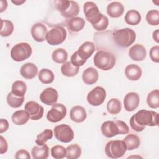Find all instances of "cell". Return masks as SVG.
Here are the masks:
<instances>
[{
	"label": "cell",
	"mask_w": 159,
	"mask_h": 159,
	"mask_svg": "<svg viewBox=\"0 0 159 159\" xmlns=\"http://www.w3.org/2000/svg\"><path fill=\"white\" fill-rule=\"evenodd\" d=\"M158 124V114L153 111L142 109L132 116L130 119L131 128L136 132L143 131L147 125L157 126Z\"/></svg>",
	"instance_id": "cell-1"
},
{
	"label": "cell",
	"mask_w": 159,
	"mask_h": 159,
	"mask_svg": "<svg viewBox=\"0 0 159 159\" xmlns=\"http://www.w3.org/2000/svg\"><path fill=\"white\" fill-rule=\"evenodd\" d=\"M112 37L117 46L127 48L135 42L136 34L132 29L124 28L115 30L112 34Z\"/></svg>",
	"instance_id": "cell-2"
},
{
	"label": "cell",
	"mask_w": 159,
	"mask_h": 159,
	"mask_svg": "<svg viewBox=\"0 0 159 159\" xmlns=\"http://www.w3.org/2000/svg\"><path fill=\"white\" fill-rule=\"evenodd\" d=\"M94 65L99 69L108 71L112 69L116 64L114 55L109 52L99 50L94 57Z\"/></svg>",
	"instance_id": "cell-3"
},
{
	"label": "cell",
	"mask_w": 159,
	"mask_h": 159,
	"mask_svg": "<svg viewBox=\"0 0 159 159\" xmlns=\"http://www.w3.org/2000/svg\"><path fill=\"white\" fill-rule=\"evenodd\" d=\"M127 150V147L121 140H111L108 142L105 147V153L111 158H118L122 157Z\"/></svg>",
	"instance_id": "cell-4"
},
{
	"label": "cell",
	"mask_w": 159,
	"mask_h": 159,
	"mask_svg": "<svg viewBox=\"0 0 159 159\" xmlns=\"http://www.w3.org/2000/svg\"><path fill=\"white\" fill-rule=\"evenodd\" d=\"M32 53L31 46L26 42H20L12 47L11 57L16 61H22L29 58Z\"/></svg>",
	"instance_id": "cell-5"
},
{
	"label": "cell",
	"mask_w": 159,
	"mask_h": 159,
	"mask_svg": "<svg viewBox=\"0 0 159 159\" xmlns=\"http://www.w3.org/2000/svg\"><path fill=\"white\" fill-rule=\"evenodd\" d=\"M67 33L61 26H56L51 29L47 34L46 40L50 45H58L63 43L66 38Z\"/></svg>",
	"instance_id": "cell-6"
},
{
	"label": "cell",
	"mask_w": 159,
	"mask_h": 159,
	"mask_svg": "<svg viewBox=\"0 0 159 159\" xmlns=\"http://www.w3.org/2000/svg\"><path fill=\"white\" fill-rule=\"evenodd\" d=\"M83 12L86 19L92 25L96 24L103 15L99 12L97 5L91 1H88L84 4Z\"/></svg>",
	"instance_id": "cell-7"
},
{
	"label": "cell",
	"mask_w": 159,
	"mask_h": 159,
	"mask_svg": "<svg viewBox=\"0 0 159 159\" xmlns=\"http://www.w3.org/2000/svg\"><path fill=\"white\" fill-rule=\"evenodd\" d=\"M55 138L63 143H69L74 138V132L71 127L67 124H60L54 128Z\"/></svg>",
	"instance_id": "cell-8"
},
{
	"label": "cell",
	"mask_w": 159,
	"mask_h": 159,
	"mask_svg": "<svg viewBox=\"0 0 159 159\" xmlns=\"http://www.w3.org/2000/svg\"><path fill=\"white\" fill-rule=\"evenodd\" d=\"M106 97V92L105 89L101 86H96L88 93L87 101L91 106H98L104 102Z\"/></svg>",
	"instance_id": "cell-9"
},
{
	"label": "cell",
	"mask_w": 159,
	"mask_h": 159,
	"mask_svg": "<svg viewBox=\"0 0 159 159\" xmlns=\"http://www.w3.org/2000/svg\"><path fill=\"white\" fill-rule=\"evenodd\" d=\"M66 107L60 103L55 104L53 105L50 111L47 112V119L53 123L61 121L66 115Z\"/></svg>",
	"instance_id": "cell-10"
},
{
	"label": "cell",
	"mask_w": 159,
	"mask_h": 159,
	"mask_svg": "<svg viewBox=\"0 0 159 159\" xmlns=\"http://www.w3.org/2000/svg\"><path fill=\"white\" fill-rule=\"evenodd\" d=\"M24 109L28 112L30 119L33 120H37L41 119L44 112L43 107L33 101L27 102L24 106Z\"/></svg>",
	"instance_id": "cell-11"
},
{
	"label": "cell",
	"mask_w": 159,
	"mask_h": 159,
	"mask_svg": "<svg viewBox=\"0 0 159 159\" xmlns=\"http://www.w3.org/2000/svg\"><path fill=\"white\" fill-rule=\"evenodd\" d=\"M58 93L57 91L51 87L45 89L40 95V99L47 106H53L57 102Z\"/></svg>",
	"instance_id": "cell-12"
},
{
	"label": "cell",
	"mask_w": 159,
	"mask_h": 159,
	"mask_svg": "<svg viewBox=\"0 0 159 159\" xmlns=\"http://www.w3.org/2000/svg\"><path fill=\"white\" fill-rule=\"evenodd\" d=\"M140 102L139 95L135 92L127 93L124 99V109L127 112H132L136 109Z\"/></svg>",
	"instance_id": "cell-13"
},
{
	"label": "cell",
	"mask_w": 159,
	"mask_h": 159,
	"mask_svg": "<svg viewBox=\"0 0 159 159\" xmlns=\"http://www.w3.org/2000/svg\"><path fill=\"white\" fill-rule=\"evenodd\" d=\"M47 28L42 23H36L31 28V35L34 40L38 42H43L46 40Z\"/></svg>",
	"instance_id": "cell-14"
},
{
	"label": "cell",
	"mask_w": 159,
	"mask_h": 159,
	"mask_svg": "<svg viewBox=\"0 0 159 159\" xmlns=\"http://www.w3.org/2000/svg\"><path fill=\"white\" fill-rule=\"evenodd\" d=\"M101 130L103 135L107 138L113 137L119 134L118 126L116 122L112 120H107L103 122L101 125Z\"/></svg>",
	"instance_id": "cell-15"
},
{
	"label": "cell",
	"mask_w": 159,
	"mask_h": 159,
	"mask_svg": "<svg viewBox=\"0 0 159 159\" xmlns=\"http://www.w3.org/2000/svg\"><path fill=\"white\" fill-rule=\"evenodd\" d=\"M129 55L132 60L139 61H142L145 58L147 52L143 45L137 43L129 48Z\"/></svg>",
	"instance_id": "cell-16"
},
{
	"label": "cell",
	"mask_w": 159,
	"mask_h": 159,
	"mask_svg": "<svg viewBox=\"0 0 159 159\" xmlns=\"http://www.w3.org/2000/svg\"><path fill=\"white\" fill-rule=\"evenodd\" d=\"M96 50V47L93 42L86 41L84 42L79 47L77 52L79 56L84 60H87Z\"/></svg>",
	"instance_id": "cell-17"
},
{
	"label": "cell",
	"mask_w": 159,
	"mask_h": 159,
	"mask_svg": "<svg viewBox=\"0 0 159 159\" xmlns=\"http://www.w3.org/2000/svg\"><path fill=\"white\" fill-rule=\"evenodd\" d=\"M70 116L72 121L76 123H80L85 120L87 117V114L83 107L81 106H75L71 108Z\"/></svg>",
	"instance_id": "cell-18"
},
{
	"label": "cell",
	"mask_w": 159,
	"mask_h": 159,
	"mask_svg": "<svg viewBox=\"0 0 159 159\" xmlns=\"http://www.w3.org/2000/svg\"><path fill=\"white\" fill-rule=\"evenodd\" d=\"M20 72L23 78L30 80L37 76L38 68L37 66L32 63H26L21 66Z\"/></svg>",
	"instance_id": "cell-19"
},
{
	"label": "cell",
	"mask_w": 159,
	"mask_h": 159,
	"mask_svg": "<svg viewBox=\"0 0 159 159\" xmlns=\"http://www.w3.org/2000/svg\"><path fill=\"white\" fill-rule=\"evenodd\" d=\"M99 78L98 70L93 67L86 68L83 73L82 79L83 82L86 84H93L97 82Z\"/></svg>",
	"instance_id": "cell-20"
},
{
	"label": "cell",
	"mask_w": 159,
	"mask_h": 159,
	"mask_svg": "<svg viewBox=\"0 0 159 159\" xmlns=\"http://www.w3.org/2000/svg\"><path fill=\"white\" fill-rule=\"evenodd\" d=\"M124 11V7L122 4L118 1L112 2L107 6V13L112 18L120 17Z\"/></svg>",
	"instance_id": "cell-21"
},
{
	"label": "cell",
	"mask_w": 159,
	"mask_h": 159,
	"mask_svg": "<svg viewBox=\"0 0 159 159\" xmlns=\"http://www.w3.org/2000/svg\"><path fill=\"white\" fill-rule=\"evenodd\" d=\"M141 68L135 64L127 65L125 68V75L126 77L131 81H137L142 76Z\"/></svg>",
	"instance_id": "cell-22"
},
{
	"label": "cell",
	"mask_w": 159,
	"mask_h": 159,
	"mask_svg": "<svg viewBox=\"0 0 159 159\" xmlns=\"http://www.w3.org/2000/svg\"><path fill=\"white\" fill-rule=\"evenodd\" d=\"M84 19L80 17L70 19L66 22V27L71 32H78L81 31L84 28Z\"/></svg>",
	"instance_id": "cell-23"
},
{
	"label": "cell",
	"mask_w": 159,
	"mask_h": 159,
	"mask_svg": "<svg viewBox=\"0 0 159 159\" xmlns=\"http://www.w3.org/2000/svg\"><path fill=\"white\" fill-rule=\"evenodd\" d=\"M34 159H46L48 157L49 148L45 143L42 145L34 146L31 151Z\"/></svg>",
	"instance_id": "cell-24"
},
{
	"label": "cell",
	"mask_w": 159,
	"mask_h": 159,
	"mask_svg": "<svg viewBox=\"0 0 159 159\" xmlns=\"http://www.w3.org/2000/svg\"><path fill=\"white\" fill-rule=\"evenodd\" d=\"M29 118V115L25 110L17 111L12 115V120L17 125H22L26 124Z\"/></svg>",
	"instance_id": "cell-25"
},
{
	"label": "cell",
	"mask_w": 159,
	"mask_h": 159,
	"mask_svg": "<svg viewBox=\"0 0 159 159\" xmlns=\"http://www.w3.org/2000/svg\"><path fill=\"white\" fill-rule=\"evenodd\" d=\"M142 17L140 14L135 9L129 10L124 17L125 22L131 25H136L141 21Z\"/></svg>",
	"instance_id": "cell-26"
},
{
	"label": "cell",
	"mask_w": 159,
	"mask_h": 159,
	"mask_svg": "<svg viewBox=\"0 0 159 159\" xmlns=\"http://www.w3.org/2000/svg\"><path fill=\"white\" fill-rule=\"evenodd\" d=\"M123 140L125 142L127 147V150H128L137 149L140 145V140L139 137L133 134H128Z\"/></svg>",
	"instance_id": "cell-27"
},
{
	"label": "cell",
	"mask_w": 159,
	"mask_h": 159,
	"mask_svg": "<svg viewBox=\"0 0 159 159\" xmlns=\"http://www.w3.org/2000/svg\"><path fill=\"white\" fill-rule=\"evenodd\" d=\"M61 71L65 76L73 77L76 76L79 72V67L74 66L71 61H66L62 65Z\"/></svg>",
	"instance_id": "cell-28"
},
{
	"label": "cell",
	"mask_w": 159,
	"mask_h": 159,
	"mask_svg": "<svg viewBox=\"0 0 159 159\" xmlns=\"http://www.w3.org/2000/svg\"><path fill=\"white\" fill-rule=\"evenodd\" d=\"M38 78L39 81L43 84H49L54 80L53 73L48 68H43L39 73Z\"/></svg>",
	"instance_id": "cell-29"
},
{
	"label": "cell",
	"mask_w": 159,
	"mask_h": 159,
	"mask_svg": "<svg viewBox=\"0 0 159 159\" xmlns=\"http://www.w3.org/2000/svg\"><path fill=\"white\" fill-rule=\"evenodd\" d=\"M80 12V7L78 3L75 1H71L69 7L65 11L61 12V15L65 18H73L75 17Z\"/></svg>",
	"instance_id": "cell-30"
},
{
	"label": "cell",
	"mask_w": 159,
	"mask_h": 159,
	"mask_svg": "<svg viewBox=\"0 0 159 159\" xmlns=\"http://www.w3.org/2000/svg\"><path fill=\"white\" fill-rule=\"evenodd\" d=\"M52 58L53 61L57 63H64L68 58V53L65 49L59 48L53 52Z\"/></svg>",
	"instance_id": "cell-31"
},
{
	"label": "cell",
	"mask_w": 159,
	"mask_h": 159,
	"mask_svg": "<svg viewBox=\"0 0 159 159\" xmlns=\"http://www.w3.org/2000/svg\"><path fill=\"white\" fill-rule=\"evenodd\" d=\"M148 106L152 109H157L159 107V91L154 89L150 91L147 98Z\"/></svg>",
	"instance_id": "cell-32"
},
{
	"label": "cell",
	"mask_w": 159,
	"mask_h": 159,
	"mask_svg": "<svg viewBox=\"0 0 159 159\" xmlns=\"http://www.w3.org/2000/svg\"><path fill=\"white\" fill-rule=\"evenodd\" d=\"M24 96H18L14 94L12 92L9 93L7 96V102L9 106L13 108L20 107L24 102Z\"/></svg>",
	"instance_id": "cell-33"
},
{
	"label": "cell",
	"mask_w": 159,
	"mask_h": 159,
	"mask_svg": "<svg viewBox=\"0 0 159 159\" xmlns=\"http://www.w3.org/2000/svg\"><path fill=\"white\" fill-rule=\"evenodd\" d=\"M122 109L120 101L116 98L111 99L107 104V112L112 115L119 114Z\"/></svg>",
	"instance_id": "cell-34"
},
{
	"label": "cell",
	"mask_w": 159,
	"mask_h": 159,
	"mask_svg": "<svg viewBox=\"0 0 159 159\" xmlns=\"http://www.w3.org/2000/svg\"><path fill=\"white\" fill-rule=\"evenodd\" d=\"M66 157L68 159H77L81 155V147L78 144L70 145L66 147Z\"/></svg>",
	"instance_id": "cell-35"
},
{
	"label": "cell",
	"mask_w": 159,
	"mask_h": 159,
	"mask_svg": "<svg viewBox=\"0 0 159 159\" xmlns=\"http://www.w3.org/2000/svg\"><path fill=\"white\" fill-rule=\"evenodd\" d=\"M27 91V86L25 83L20 80L16 81L12 85L11 92L18 96H24Z\"/></svg>",
	"instance_id": "cell-36"
},
{
	"label": "cell",
	"mask_w": 159,
	"mask_h": 159,
	"mask_svg": "<svg viewBox=\"0 0 159 159\" xmlns=\"http://www.w3.org/2000/svg\"><path fill=\"white\" fill-rule=\"evenodd\" d=\"M1 26L0 34L2 37H8L11 35L14 31L13 23L9 20L1 19Z\"/></svg>",
	"instance_id": "cell-37"
},
{
	"label": "cell",
	"mask_w": 159,
	"mask_h": 159,
	"mask_svg": "<svg viewBox=\"0 0 159 159\" xmlns=\"http://www.w3.org/2000/svg\"><path fill=\"white\" fill-rule=\"evenodd\" d=\"M53 134L52 130L50 129H45L42 132L37 135V139L35 140V143L38 145H42L47 141L52 139L53 137Z\"/></svg>",
	"instance_id": "cell-38"
},
{
	"label": "cell",
	"mask_w": 159,
	"mask_h": 159,
	"mask_svg": "<svg viewBox=\"0 0 159 159\" xmlns=\"http://www.w3.org/2000/svg\"><path fill=\"white\" fill-rule=\"evenodd\" d=\"M51 155L55 159H62L66 157V150L63 146L57 145L51 148Z\"/></svg>",
	"instance_id": "cell-39"
},
{
	"label": "cell",
	"mask_w": 159,
	"mask_h": 159,
	"mask_svg": "<svg viewBox=\"0 0 159 159\" xmlns=\"http://www.w3.org/2000/svg\"><path fill=\"white\" fill-rule=\"evenodd\" d=\"M146 20L151 25L159 24V12L158 10H150L146 14Z\"/></svg>",
	"instance_id": "cell-40"
},
{
	"label": "cell",
	"mask_w": 159,
	"mask_h": 159,
	"mask_svg": "<svg viewBox=\"0 0 159 159\" xmlns=\"http://www.w3.org/2000/svg\"><path fill=\"white\" fill-rule=\"evenodd\" d=\"M109 25V20L107 17L103 14L102 17L93 25V28L96 29L97 31L101 32L106 30Z\"/></svg>",
	"instance_id": "cell-41"
},
{
	"label": "cell",
	"mask_w": 159,
	"mask_h": 159,
	"mask_svg": "<svg viewBox=\"0 0 159 159\" xmlns=\"http://www.w3.org/2000/svg\"><path fill=\"white\" fill-rule=\"evenodd\" d=\"M70 2H71V1H67V0H58V1H54L56 8L58 9V11L60 13L66 11L69 7L70 5Z\"/></svg>",
	"instance_id": "cell-42"
},
{
	"label": "cell",
	"mask_w": 159,
	"mask_h": 159,
	"mask_svg": "<svg viewBox=\"0 0 159 159\" xmlns=\"http://www.w3.org/2000/svg\"><path fill=\"white\" fill-rule=\"evenodd\" d=\"M71 62L74 66L80 67V66H83L86 62V60H84L83 58H81L79 56V55L76 51L72 54V55L71 57Z\"/></svg>",
	"instance_id": "cell-43"
},
{
	"label": "cell",
	"mask_w": 159,
	"mask_h": 159,
	"mask_svg": "<svg viewBox=\"0 0 159 159\" xmlns=\"http://www.w3.org/2000/svg\"><path fill=\"white\" fill-rule=\"evenodd\" d=\"M149 55L152 61L158 63L159 61V46L155 45L152 47L149 52Z\"/></svg>",
	"instance_id": "cell-44"
},
{
	"label": "cell",
	"mask_w": 159,
	"mask_h": 159,
	"mask_svg": "<svg viewBox=\"0 0 159 159\" xmlns=\"http://www.w3.org/2000/svg\"><path fill=\"white\" fill-rule=\"evenodd\" d=\"M114 121L116 122V123L117 124V125L118 126L120 135L127 134L129 132V128L125 122H124L122 120H116Z\"/></svg>",
	"instance_id": "cell-45"
},
{
	"label": "cell",
	"mask_w": 159,
	"mask_h": 159,
	"mask_svg": "<svg viewBox=\"0 0 159 159\" xmlns=\"http://www.w3.org/2000/svg\"><path fill=\"white\" fill-rule=\"evenodd\" d=\"M15 158L19 159V158H23V159H30V156L29 155V153L24 149H21L16 152L15 154Z\"/></svg>",
	"instance_id": "cell-46"
},
{
	"label": "cell",
	"mask_w": 159,
	"mask_h": 159,
	"mask_svg": "<svg viewBox=\"0 0 159 159\" xmlns=\"http://www.w3.org/2000/svg\"><path fill=\"white\" fill-rule=\"evenodd\" d=\"M8 144L5 138L1 135L0 136V153L4 154L7 151Z\"/></svg>",
	"instance_id": "cell-47"
},
{
	"label": "cell",
	"mask_w": 159,
	"mask_h": 159,
	"mask_svg": "<svg viewBox=\"0 0 159 159\" xmlns=\"http://www.w3.org/2000/svg\"><path fill=\"white\" fill-rule=\"evenodd\" d=\"M9 122L6 119H1L0 120V133L2 134L7 130L9 128Z\"/></svg>",
	"instance_id": "cell-48"
},
{
	"label": "cell",
	"mask_w": 159,
	"mask_h": 159,
	"mask_svg": "<svg viewBox=\"0 0 159 159\" xmlns=\"http://www.w3.org/2000/svg\"><path fill=\"white\" fill-rule=\"evenodd\" d=\"M158 35H159V30L156 29L153 32V39L154 40L157 42H159V38H158Z\"/></svg>",
	"instance_id": "cell-49"
},
{
	"label": "cell",
	"mask_w": 159,
	"mask_h": 159,
	"mask_svg": "<svg viewBox=\"0 0 159 159\" xmlns=\"http://www.w3.org/2000/svg\"><path fill=\"white\" fill-rule=\"evenodd\" d=\"M13 4H14L16 6H19L22 4L23 3H24L25 2V0H16V1H11Z\"/></svg>",
	"instance_id": "cell-50"
},
{
	"label": "cell",
	"mask_w": 159,
	"mask_h": 159,
	"mask_svg": "<svg viewBox=\"0 0 159 159\" xmlns=\"http://www.w3.org/2000/svg\"><path fill=\"white\" fill-rule=\"evenodd\" d=\"M6 4H7V1H6V2H5V4H4L6 5ZM4 4H2V1H1V6H0V8H1V11H0V12H4V11L7 9V6H4Z\"/></svg>",
	"instance_id": "cell-51"
}]
</instances>
